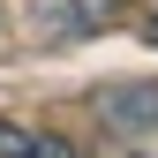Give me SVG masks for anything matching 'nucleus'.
I'll list each match as a JSON object with an SVG mask.
<instances>
[{
	"label": "nucleus",
	"instance_id": "obj_1",
	"mask_svg": "<svg viewBox=\"0 0 158 158\" xmlns=\"http://www.w3.org/2000/svg\"><path fill=\"white\" fill-rule=\"evenodd\" d=\"M98 113L113 128H158V83H113L98 98Z\"/></svg>",
	"mask_w": 158,
	"mask_h": 158
},
{
	"label": "nucleus",
	"instance_id": "obj_2",
	"mask_svg": "<svg viewBox=\"0 0 158 158\" xmlns=\"http://www.w3.org/2000/svg\"><path fill=\"white\" fill-rule=\"evenodd\" d=\"M75 143L68 135H45V128H15V121H0V158H68Z\"/></svg>",
	"mask_w": 158,
	"mask_h": 158
},
{
	"label": "nucleus",
	"instance_id": "obj_3",
	"mask_svg": "<svg viewBox=\"0 0 158 158\" xmlns=\"http://www.w3.org/2000/svg\"><path fill=\"white\" fill-rule=\"evenodd\" d=\"M143 38H151V45H158V15H151V23H143Z\"/></svg>",
	"mask_w": 158,
	"mask_h": 158
}]
</instances>
